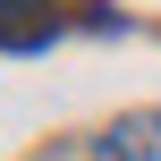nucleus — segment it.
I'll list each match as a JSON object with an SVG mask.
<instances>
[{
  "label": "nucleus",
  "instance_id": "f257e3e1",
  "mask_svg": "<svg viewBox=\"0 0 161 161\" xmlns=\"http://www.w3.org/2000/svg\"><path fill=\"white\" fill-rule=\"evenodd\" d=\"M59 34V0H0V51H42Z\"/></svg>",
  "mask_w": 161,
  "mask_h": 161
}]
</instances>
